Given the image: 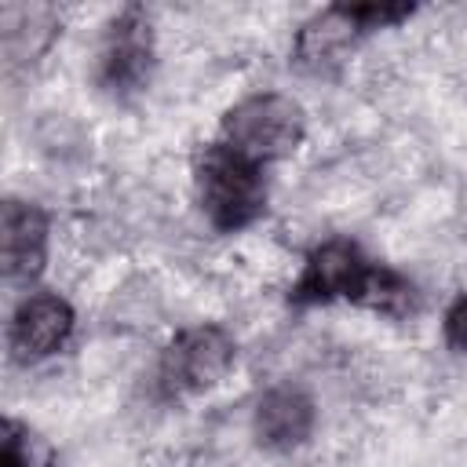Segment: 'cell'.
Returning <instances> with one entry per match:
<instances>
[{
  "instance_id": "obj_6",
  "label": "cell",
  "mask_w": 467,
  "mask_h": 467,
  "mask_svg": "<svg viewBox=\"0 0 467 467\" xmlns=\"http://www.w3.org/2000/svg\"><path fill=\"white\" fill-rule=\"evenodd\" d=\"M153 62H157V44H153L150 11L139 4L120 7L102 33L95 58V84L113 102H128L150 88Z\"/></svg>"
},
{
  "instance_id": "obj_11",
  "label": "cell",
  "mask_w": 467,
  "mask_h": 467,
  "mask_svg": "<svg viewBox=\"0 0 467 467\" xmlns=\"http://www.w3.org/2000/svg\"><path fill=\"white\" fill-rule=\"evenodd\" d=\"M441 332H445V343L460 354H467V292L456 296L445 310V321H441Z\"/></svg>"
},
{
  "instance_id": "obj_10",
  "label": "cell",
  "mask_w": 467,
  "mask_h": 467,
  "mask_svg": "<svg viewBox=\"0 0 467 467\" xmlns=\"http://www.w3.org/2000/svg\"><path fill=\"white\" fill-rule=\"evenodd\" d=\"M0 467H58L55 449L29 423L4 416L0 423Z\"/></svg>"
},
{
  "instance_id": "obj_4",
  "label": "cell",
  "mask_w": 467,
  "mask_h": 467,
  "mask_svg": "<svg viewBox=\"0 0 467 467\" xmlns=\"http://www.w3.org/2000/svg\"><path fill=\"white\" fill-rule=\"evenodd\" d=\"M223 146H230L234 153L255 161V164H274L292 157L303 139H306V113L292 95L281 91H255L248 99H241L237 106H230L219 120V135Z\"/></svg>"
},
{
  "instance_id": "obj_3",
  "label": "cell",
  "mask_w": 467,
  "mask_h": 467,
  "mask_svg": "<svg viewBox=\"0 0 467 467\" xmlns=\"http://www.w3.org/2000/svg\"><path fill=\"white\" fill-rule=\"evenodd\" d=\"M412 15V4H332L299 26L292 40V62L310 77H332L358 40L394 29Z\"/></svg>"
},
{
  "instance_id": "obj_9",
  "label": "cell",
  "mask_w": 467,
  "mask_h": 467,
  "mask_svg": "<svg viewBox=\"0 0 467 467\" xmlns=\"http://www.w3.org/2000/svg\"><path fill=\"white\" fill-rule=\"evenodd\" d=\"M314 423H317L314 398L296 383L270 387L252 412V431L259 445L274 452H292L306 445V438L314 434Z\"/></svg>"
},
{
  "instance_id": "obj_8",
  "label": "cell",
  "mask_w": 467,
  "mask_h": 467,
  "mask_svg": "<svg viewBox=\"0 0 467 467\" xmlns=\"http://www.w3.org/2000/svg\"><path fill=\"white\" fill-rule=\"evenodd\" d=\"M47 212L33 201L7 197L0 208V259L7 281H36L47 263Z\"/></svg>"
},
{
  "instance_id": "obj_7",
  "label": "cell",
  "mask_w": 467,
  "mask_h": 467,
  "mask_svg": "<svg viewBox=\"0 0 467 467\" xmlns=\"http://www.w3.org/2000/svg\"><path fill=\"white\" fill-rule=\"evenodd\" d=\"M77 328L69 299L58 292H29L7 321V354L18 365H36L58 354Z\"/></svg>"
},
{
  "instance_id": "obj_5",
  "label": "cell",
  "mask_w": 467,
  "mask_h": 467,
  "mask_svg": "<svg viewBox=\"0 0 467 467\" xmlns=\"http://www.w3.org/2000/svg\"><path fill=\"white\" fill-rule=\"evenodd\" d=\"M234 361H237V343L223 325L215 321L190 325L175 332L157 358V376H153L157 394L168 401L204 394L223 383Z\"/></svg>"
},
{
  "instance_id": "obj_1",
  "label": "cell",
  "mask_w": 467,
  "mask_h": 467,
  "mask_svg": "<svg viewBox=\"0 0 467 467\" xmlns=\"http://www.w3.org/2000/svg\"><path fill=\"white\" fill-rule=\"evenodd\" d=\"M328 303H350L383 317H405L416 310V285L401 270L372 259L361 244L332 237L310 248L299 277L288 285V306L296 310Z\"/></svg>"
},
{
  "instance_id": "obj_2",
  "label": "cell",
  "mask_w": 467,
  "mask_h": 467,
  "mask_svg": "<svg viewBox=\"0 0 467 467\" xmlns=\"http://www.w3.org/2000/svg\"><path fill=\"white\" fill-rule=\"evenodd\" d=\"M193 186H197V204L204 219L219 234L248 230L255 219H263L270 201L266 168L234 153L219 139L201 146L193 161Z\"/></svg>"
}]
</instances>
